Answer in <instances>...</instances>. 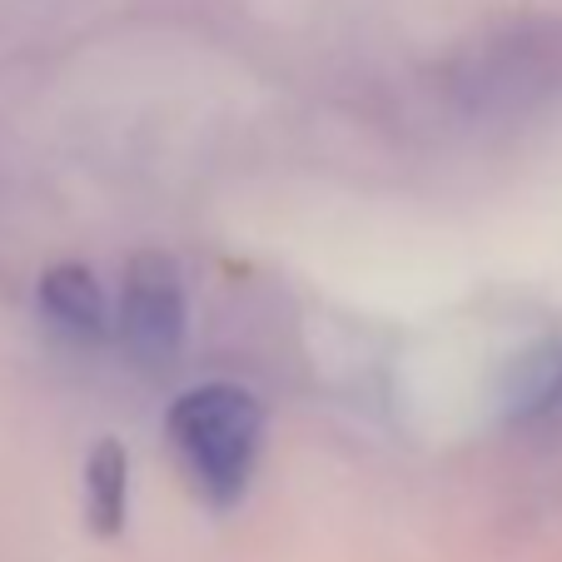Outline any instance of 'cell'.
Returning <instances> with one entry per match:
<instances>
[{
    "label": "cell",
    "mask_w": 562,
    "mask_h": 562,
    "mask_svg": "<svg viewBox=\"0 0 562 562\" xmlns=\"http://www.w3.org/2000/svg\"><path fill=\"white\" fill-rule=\"evenodd\" d=\"M503 414L522 428L562 414V344H538L513 363L508 389H503Z\"/></svg>",
    "instance_id": "cell-4"
},
{
    "label": "cell",
    "mask_w": 562,
    "mask_h": 562,
    "mask_svg": "<svg viewBox=\"0 0 562 562\" xmlns=\"http://www.w3.org/2000/svg\"><path fill=\"white\" fill-rule=\"evenodd\" d=\"M35 308L55 334L70 344H105L115 334V314L100 289V279L86 265H55L35 284Z\"/></svg>",
    "instance_id": "cell-3"
},
{
    "label": "cell",
    "mask_w": 562,
    "mask_h": 562,
    "mask_svg": "<svg viewBox=\"0 0 562 562\" xmlns=\"http://www.w3.org/2000/svg\"><path fill=\"white\" fill-rule=\"evenodd\" d=\"M165 434L204 503L234 508L255 483L265 448V404L239 383H200L170 404Z\"/></svg>",
    "instance_id": "cell-1"
},
{
    "label": "cell",
    "mask_w": 562,
    "mask_h": 562,
    "mask_svg": "<svg viewBox=\"0 0 562 562\" xmlns=\"http://www.w3.org/2000/svg\"><path fill=\"white\" fill-rule=\"evenodd\" d=\"M130 513V448L120 438H100L86 458V518L100 538L125 532Z\"/></svg>",
    "instance_id": "cell-5"
},
{
    "label": "cell",
    "mask_w": 562,
    "mask_h": 562,
    "mask_svg": "<svg viewBox=\"0 0 562 562\" xmlns=\"http://www.w3.org/2000/svg\"><path fill=\"white\" fill-rule=\"evenodd\" d=\"M184 279L180 265L159 249H139L125 265V284H120V314L115 334L125 353L145 369H170L184 349Z\"/></svg>",
    "instance_id": "cell-2"
}]
</instances>
